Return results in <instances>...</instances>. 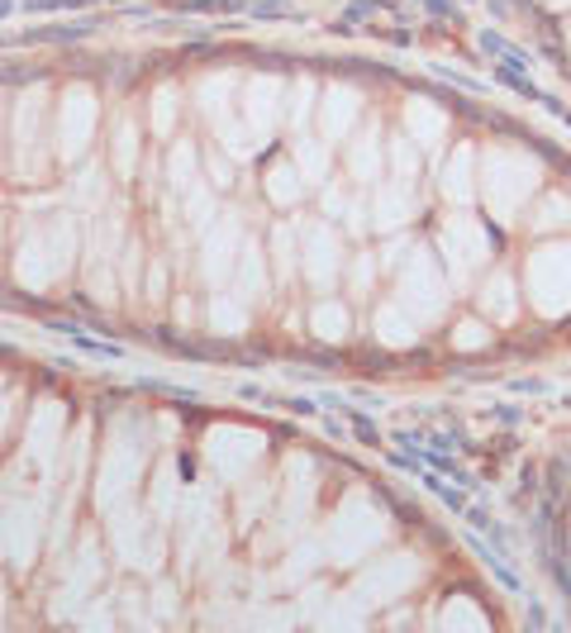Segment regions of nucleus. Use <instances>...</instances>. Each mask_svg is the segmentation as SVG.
<instances>
[{
	"label": "nucleus",
	"instance_id": "8",
	"mask_svg": "<svg viewBox=\"0 0 571 633\" xmlns=\"http://www.w3.org/2000/svg\"><path fill=\"white\" fill-rule=\"evenodd\" d=\"M300 258H305V277L314 291H334L343 277V244L328 224H310L305 244H300Z\"/></svg>",
	"mask_w": 571,
	"mask_h": 633
},
{
	"label": "nucleus",
	"instance_id": "37",
	"mask_svg": "<svg viewBox=\"0 0 571 633\" xmlns=\"http://www.w3.org/2000/svg\"><path fill=\"white\" fill-rule=\"evenodd\" d=\"M77 186H82V195H86V201H91V205H100V172H82V181H77Z\"/></svg>",
	"mask_w": 571,
	"mask_h": 633
},
{
	"label": "nucleus",
	"instance_id": "28",
	"mask_svg": "<svg viewBox=\"0 0 571 633\" xmlns=\"http://www.w3.org/2000/svg\"><path fill=\"white\" fill-rule=\"evenodd\" d=\"M272 262H277V277H281V281L295 277L300 244H295V229H286V224H277V229H272Z\"/></svg>",
	"mask_w": 571,
	"mask_h": 633
},
{
	"label": "nucleus",
	"instance_id": "9",
	"mask_svg": "<svg viewBox=\"0 0 571 633\" xmlns=\"http://www.w3.org/2000/svg\"><path fill=\"white\" fill-rule=\"evenodd\" d=\"M244 119L258 133H272L286 119V82L277 77H252L244 86Z\"/></svg>",
	"mask_w": 571,
	"mask_h": 633
},
{
	"label": "nucleus",
	"instance_id": "14",
	"mask_svg": "<svg viewBox=\"0 0 571 633\" xmlns=\"http://www.w3.org/2000/svg\"><path fill=\"white\" fill-rule=\"evenodd\" d=\"M439 191H443L453 205H472V201H476V148H472V143H462L457 153L448 158Z\"/></svg>",
	"mask_w": 571,
	"mask_h": 633
},
{
	"label": "nucleus",
	"instance_id": "26",
	"mask_svg": "<svg viewBox=\"0 0 571 633\" xmlns=\"http://www.w3.org/2000/svg\"><path fill=\"white\" fill-rule=\"evenodd\" d=\"M324 201H328V210H338L343 224H348L353 234H367V229H371V205H367V201H357V195H343L338 186L328 191Z\"/></svg>",
	"mask_w": 571,
	"mask_h": 633
},
{
	"label": "nucleus",
	"instance_id": "30",
	"mask_svg": "<svg viewBox=\"0 0 571 633\" xmlns=\"http://www.w3.org/2000/svg\"><path fill=\"white\" fill-rule=\"evenodd\" d=\"M133 162H139V133H133L129 119H119V129H115V168L129 176Z\"/></svg>",
	"mask_w": 571,
	"mask_h": 633
},
{
	"label": "nucleus",
	"instance_id": "31",
	"mask_svg": "<svg viewBox=\"0 0 571 633\" xmlns=\"http://www.w3.org/2000/svg\"><path fill=\"white\" fill-rule=\"evenodd\" d=\"M371 277H377V258H371V253H357L353 267H348V291L357 300H367L371 296Z\"/></svg>",
	"mask_w": 571,
	"mask_h": 633
},
{
	"label": "nucleus",
	"instance_id": "35",
	"mask_svg": "<svg viewBox=\"0 0 571 633\" xmlns=\"http://www.w3.org/2000/svg\"><path fill=\"white\" fill-rule=\"evenodd\" d=\"M453 343H457V348H486V343H491V329H481L476 320H462L457 334H453Z\"/></svg>",
	"mask_w": 571,
	"mask_h": 633
},
{
	"label": "nucleus",
	"instance_id": "32",
	"mask_svg": "<svg viewBox=\"0 0 571 633\" xmlns=\"http://www.w3.org/2000/svg\"><path fill=\"white\" fill-rule=\"evenodd\" d=\"M168 181H172L176 191H186L191 181H195V148L191 143H176V153L168 162Z\"/></svg>",
	"mask_w": 571,
	"mask_h": 633
},
{
	"label": "nucleus",
	"instance_id": "11",
	"mask_svg": "<svg viewBox=\"0 0 571 633\" xmlns=\"http://www.w3.org/2000/svg\"><path fill=\"white\" fill-rule=\"evenodd\" d=\"M244 248L238 244V224L234 219H215L205 229V258H201V271H205V281H224L229 277V267H234V253Z\"/></svg>",
	"mask_w": 571,
	"mask_h": 633
},
{
	"label": "nucleus",
	"instance_id": "1",
	"mask_svg": "<svg viewBox=\"0 0 571 633\" xmlns=\"http://www.w3.org/2000/svg\"><path fill=\"white\" fill-rule=\"evenodd\" d=\"M538 186V162L529 153H515V148H491L481 158V176H476V191L486 210L500 224H509L524 210V201L534 195Z\"/></svg>",
	"mask_w": 571,
	"mask_h": 633
},
{
	"label": "nucleus",
	"instance_id": "2",
	"mask_svg": "<svg viewBox=\"0 0 571 633\" xmlns=\"http://www.w3.org/2000/svg\"><path fill=\"white\" fill-rule=\"evenodd\" d=\"M396 305L410 310L419 324H433L448 310V281L429 248H410V258L396 267Z\"/></svg>",
	"mask_w": 571,
	"mask_h": 633
},
{
	"label": "nucleus",
	"instance_id": "25",
	"mask_svg": "<svg viewBox=\"0 0 571 633\" xmlns=\"http://www.w3.org/2000/svg\"><path fill=\"white\" fill-rule=\"evenodd\" d=\"M205 320L215 334H238V329H248V310H244V300H234V296H215Z\"/></svg>",
	"mask_w": 571,
	"mask_h": 633
},
{
	"label": "nucleus",
	"instance_id": "16",
	"mask_svg": "<svg viewBox=\"0 0 571 633\" xmlns=\"http://www.w3.org/2000/svg\"><path fill=\"white\" fill-rule=\"evenodd\" d=\"M400 119H405V133H410L419 148H439L443 133H448V115L439 110V105H429V100H410Z\"/></svg>",
	"mask_w": 571,
	"mask_h": 633
},
{
	"label": "nucleus",
	"instance_id": "6",
	"mask_svg": "<svg viewBox=\"0 0 571 633\" xmlns=\"http://www.w3.org/2000/svg\"><path fill=\"white\" fill-rule=\"evenodd\" d=\"M67 253H72V224L49 229V234H29L24 253H20V281L34 286V291L53 286L67 271Z\"/></svg>",
	"mask_w": 571,
	"mask_h": 633
},
{
	"label": "nucleus",
	"instance_id": "19",
	"mask_svg": "<svg viewBox=\"0 0 571 633\" xmlns=\"http://www.w3.org/2000/svg\"><path fill=\"white\" fill-rule=\"evenodd\" d=\"M481 310H486L495 324H509L519 314V296H515V277H509V271H495V277L486 281V291H481Z\"/></svg>",
	"mask_w": 571,
	"mask_h": 633
},
{
	"label": "nucleus",
	"instance_id": "10",
	"mask_svg": "<svg viewBox=\"0 0 571 633\" xmlns=\"http://www.w3.org/2000/svg\"><path fill=\"white\" fill-rule=\"evenodd\" d=\"M419 581V562L414 557H390V562L371 567L363 581H357V600H396L400 591H410V586Z\"/></svg>",
	"mask_w": 571,
	"mask_h": 633
},
{
	"label": "nucleus",
	"instance_id": "13",
	"mask_svg": "<svg viewBox=\"0 0 571 633\" xmlns=\"http://www.w3.org/2000/svg\"><path fill=\"white\" fill-rule=\"evenodd\" d=\"M357 115H363V96L348 86H334L328 96L320 100V129H324V143H334L343 139L353 125H357Z\"/></svg>",
	"mask_w": 571,
	"mask_h": 633
},
{
	"label": "nucleus",
	"instance_id": "38",
	"mask_svg": "<svg viewBox=\"0 0 571 633\" xmlns=\"http://www.w3.org/2000/svg\"><path fill=\"white\" fill-rule=\"evenodd\" d=\"M405 258H410V253H405V244H386V248H381V262H377V267H386V271H396V267H400Z\"/></svg>",
	"mask_w": 571,
	"mask_h": 633
},
{
	"label": "nucleus",
	"instance_id": "22",
	"mask_svg": "<svg viewBox=\"0 0 571 633\" xmlns=\"http://www.w3.org/2000/svg\"><path fill=\"white\" fill-rule=\"evenodd\" d=\"M295 168L305 176V186H324L328 176V143L324 139H295Z\"/></svg>",
	"mask_w": 571,
	"mask_h": 633
},
{
	"label": "nucleus",
	"instance_id": "3",
	"mask_svg": "<svg viewBox=\"0 0 571 633\" xmlns=\"http://www.w3.org/2000/svg\"><path fill=\"white\" fill-rule=\"evenodd\" d=\"M529 296L538 314H567L571 310V244H548L529 258Z\"/></svg>",
	"mask_w": 571,
	"mask_h": 633
},
{
	"label": "nucleus",
	"instance_id": "18",
	"mask_svg": "<svg viewBox=\"0 0 571 633\" xmlns=\"http://www.w3.org/2000/svg\"><path fill=\"white\" fill-rule=\"evenodd\" d=\"M377 339L386 343V348H410V343L419 339V320L405 305H381L377 310Z\"/></svg>",
	"mask_w": 571,
	"mask_h": 633
},
{
	"label": "nucleus",
	"instance_id": "21",
	"mask_svg": "<svg viewBox=\"0 0 571 633\" xmlns=\"http://www.w3.org/2000/svg\"><path fill=\"white\" fill-rule=\"evenodd\" d=\"M348 305H343V300H320V305H314L310 310V329H314V334H320L324 343H338V339H348Z\"/></svg>",
	"mask_w": 571,
	"mask_h": 633
},
{
	"label": "nucleus",
	"instance_id": "29",
	"mask_svg": "<svg viewBox=\"0 0 571 633\" xmlns=\"http://www.w3.org/2000/svg\"><path fill=\"white\" fill-rule=\"evenodd\" d=\"M186 215H191V224L195 229H209V224H215V195H209V186H201V181H191L186 186Z\"/></svg>",
	"mask_w": 571,
	"mask_h": 633
},
{
	"label": "nucleus",
	"instance_id": "5",
	"mask_svg": "<svg viewBox=\"0 0 571 633\" xmlns=\"http://www.w3.org/2000/svg\"><path fill=\"white\" fill-rule=\"evenodd\" d=\"M439 253H443V267L453 271V281H472L476 267H486L491 258V238L472 215H448L439 229Z\"/></svg>",
	"mask_w": 571,
	"mask_h": 633
},
{
	"label": "nucleus",
	"instance_id": "20",
	"mask_svg": "<svg viewBox=\"0 0 571 633\" xmlns=\"http://www.w3.org/2000/svg\"><path fill=\"white\" fill-rule=\"evenodd\" d=\"M381 139H377V133H357V139H353V148H348V172L357 176V186H371V181H377L381 176Z\"/></svg>",
	"mask_w": 571,
	"mask_h": 633
},
{
	"label": "nucleus",
	"instance_id": "17",
	"mask_svg": "<svg viewBox=\"0 0 571 633\" xmlns=\"http://www.w3.org/2000/svg\"><path fill=\"white\" fill-rule=\"evenodd\" d=\"M39 115H43V90H29L20 110H14V148H20L24 168L34 162V148H39Z\"/></svg>",
	"mask_w": 571,
	"mask_h": 633
},
{
	"label": "nucleus",
	"instance_id": "15",
	"mask_svg": "<svg viewBox=\"0 0 571 633\" xmlns=\"http://www.w3.org/2000/svg\"><path fill=\"white\" fill-rule=\"evenodd\" d=\"M252 458H258V439H252V433L224 429V433H215V443H209V462H215L224 476L244 472V466H248Z\"/></svg>",
	"mask_w": 571,
	"mask_h": 633
},
{
	"label": "nucleus",
	"instance_id": "7",
	"mask_svg": "<svg viewBox=\"0 0 571 633\" xmlns=\"http://www.w3.org/2000/svg\"><path fill=\"white\" fill-rule=\"evenodd\" d=\"M96 96L91 90H67V100H57V158L77 162L96 133Z\"/></svg>",
	"mask_w": 571,
	"mask_h": 633
},
{
	"label": "nucleus",
	"instance_id": "23",
	"mask_svg": "<svg viewBox=\"0 0 571 633\" xmlns=\"http://www.w3.org/2000/svg\"><path fill=\"white\" fill-rule=\"evenodd\" d=\"M267 195H272L277 205H300V195H305V176H300L295 162H277V168L267 172Z\"/></svg>",
	"mask_w": 571,
	"mask_h": 633
},
{
	"label": "nucleus",
	"instance_id": "24",
	"mask_svg": "<svg viewBox=\"0 0 571 633\" xmlns=\"http://www.w3.org/2000/svg\"><path fill=\"white\" fill-rule=\"evenodd\" d=\"M238 286H244V300L267 296V267H262V253L252 244L238 248Z\"/></svg>",
	"mask_w": 571,
	"mask_h": 633
},
{
	"label": "nucleus",
	"instance_id": "40",
	"mask_svg": "<svg viewBox=\"0 0 571 633\" xmlns=\"http://www.w3.org/2000/svg\"><path fill=\"white\" fill-rule=\"evenodd\" d=\"M552 6H571V0H552Z\"/></svg>",
	"mask_w": 571,
	"mask_h": 633
},
{
	"label": "nucleus",
	"instance_id": "39",
	"mask_svg": "<svg viewBox=\"0 0 571 633\" xmlns=\"http://www.w3.org/2000/svg\"><path fill=\"white\" fill-rule=\"evenodd\" d=\"M209 181H215V186H229V181H234V176H229V162H224V153L209 162Z\"/></svg>",
	"mask_w": 571,
	"mask_h": 633
},
{
	"label": "nucleus",
	"instance_id": "33",
	"mask_svg": "<svg viewBox=\"0 0 571 633\" xmlns=\"http://www.w3.org/2000/svg\"><path fill=\"white\" fill-rule=\"evenodd\" d=\"M538 229H562V224H571V201L567 195H548L543 205H538Z\"/></svg>",
	"mask_w": 571,
	"mask_h": 633
},
{
	"label": "nucleus",
	"instance_id": "27",
	"mask_svg": "<svg viewBox=\"0 0 571 633\" xmlns=\"http://www.w3.org/2000/svg\"><path fill=\"white\" fill-rule=\"evenodd\" d=\"M386 158H390V168H396L400 181H414V172H419V143L410 139V133L386 139Z\"/></svg>",
	"mask_w": 571,
	"mask_h": 633
},
{
	"label": "nucleus",
	"instance_id": "4",
	"mask_svg": "<svg viewBox=\"0 0 571 633\" xmlns=\"http://www.w3.org/2000/svg\"><path fill=\"white\" fill-rule=\"evenodd\" d=\"M381 538H386V519L367 501H348L334 515V524H328V552H334V562H357Z\"/></svg>",
	"mask_w": 571,
	"mask_h": 633
},
{
	"label": "nucleus",
	"instance_id": "36",
	"mask_svg": "<svg viewBox=\"0 0 571 633\" xmlns=\"http://www.w3.org/2000/svg\"><path fill=\"white\" fill-rule=\"evenodd\" d=\"M310 96H314V86H310V82H300L295 105H291V119H295V125H305V115H310Z\"/></svg>",
	"mask_w": 571,
	"mask_h": 633
},
{
	"label": "nucleus",
	"instance_id": "12",
	"mask_svg": "<svg viewBox=\"0 0 571 633\" xmlns=\"http://www.w3.org/2000/svg\"><path fill=\"white\" fill-rule=\"evenodd\" d=\"M371 224H377V229H400V224H410L414 219V191H410V181H390V186H381L377 195H371Z\"/></svg>",
	"mask_w": 571,
	"mask_h": 633
},
{
	"label": "nucleus",
	"instance_id": "34",
	"mask_svg": "<svg viewBox=\"0 0 571 633\" xmlns=\"http://www.w3.org/2000/svg\"><path fill=\"white\" fill-rule=\"evenodd\" d=\"M172 119H176V90H158V100H153V129L158 133H172Z\"/></svg>",
	"mask_w": 571,
	"mask_h": 633
}]
</instances>
